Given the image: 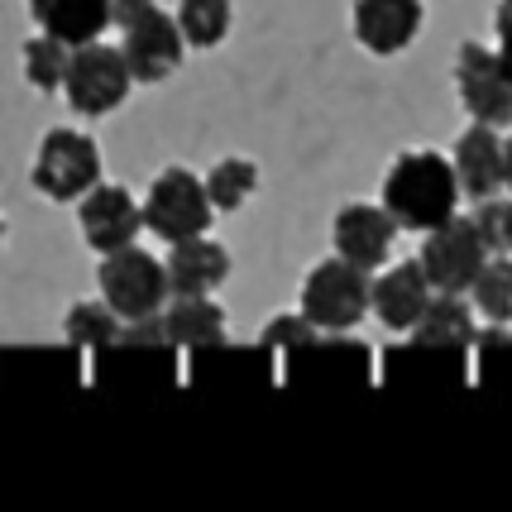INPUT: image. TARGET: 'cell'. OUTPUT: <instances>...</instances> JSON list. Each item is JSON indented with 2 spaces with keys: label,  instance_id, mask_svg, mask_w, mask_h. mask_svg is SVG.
<instances>
[{
  "label": "cell",
  "instance_id": "cell-1",
  "mask_svg": "<svg viewBox=\"0 0 512 512\" xmlns=\"http://www.w3.org/2000/svg\"><path fill=\"white\" fill-rule=\"evenodd\" d=\"M460 206V182L446 154L436 149H407L393 158L383 178V211L398 221V230H431L455 216Z\"/></svg>",
  "mask_w": 512,
  "mask_h": 512
},
{
  "label": "cell",
  "instance_id": "cell-2",
  "mask_svg": "<svg viewBox=\"0 0 512 512\" xmlns=\"http://www.w3.org/2000/svg\"><path fill=\"white\" fill-rule=\"evenodd\" d=\"M96 288H101V302L120 321H144V316L163 312V302H168V273H163V259H154L149 249L125 245V249L101 254Z\"/></svg>",
  "mask_w": 512,
  "mask_h": 512
},
{
  "label": "cell",
  "instance_id": "cell-3",
  "mask_svg": "<svg viewBox=\"0 0 512 512\" xmlns=\"http://www.w3.org/2000/svg\"><path fill=\"white\" fill-rule=\"evenodd\" d=\"M369 312V273L355 268L350 259H321L302 283V316L312 321L321 335H345L355 331Z\"/></svg>",
  "mask_w": 512,
  "mask_h": 512
},
{
  "label": "cell",
  "instance_id": "cell-4",
  "mask_svg": "<svg viewBox=\"0 0 512 512\" xmlns=\"http://www.w3.org/2000/svg\"><path fill=\"white\" fill-rule=\"evenodd\" d=\"M130 87H134V77H130V67H125V58H120V48L91 39V44H77L67 53V72L58 91H63V101L77 115L101 120V115L125 106Z\"/></svg>",
  "mask_w": 512,
  "mask_h": 512
},
{
  "label": "cell",
  "instance_id": "cell-5",
  "mask_svg": "<svg viewBox=\"0 0 512 512\" xmlns=\"http://www.w3.org/2000/svg\"><path fill=\"white\" fill-rule=\"evenodd\" d=\"M139 216H144V230L158 235L163 245L206 235L211 221H216V211L206 201V187L187 168H163L154 178V187H149V197L139 201Z\"/></svg>",
  "mask_w": 512,
  "mask_h": 512
},
{
  "label": "cell",
  "instance_id": "cell-6",
  "mask_svg": "<svg viewBox=\"0 0 512 512\" xmlns=\"http://www.w3.org/2000/svg\"><path fill=\"white\" fill-rule=\"evenodd\" d=\"M29 182L48 201H77L82 192H91L101 182V149H96V139L77 130H48L39 154H34Z\"/></svg>",
  "mask_w": 512,
  "mask_h": 512
},
{
  "label": "cell",
  "instance_id": "cell-7",
  "mask_svg": "<svg viewBox=\"0 0 512 512\" xmlns=\"http://www.w3.org/2000/svg\"><path fill=\"white\" fill-rule=\"evenodd\" d=\"M455 91L465 101L469 120L479 125H508L512 120V63L498 48L465 39L455 48Z\"/></svg>",
  "mask_w": 512,
  "mask_h": 512
},
{
  "label": "cell",
  "instance_id": "cell-8",
  "mask_svg": "<svg viewBox=\"0 0 512 512\" xmlns=\"http://www.w3.org/2000/svg\"><path fill=\"white\" fill-rule=\"evenodd\" d=\"M120 34H125V39H120V58H125L134 82H144V87L168 82L182 67V58H187V39H182L178 20H173L168 10H158V5H149V10L134 24H125Z\"/></svg>",
  "mask_w": 512,
  "mask_h": 512
},
{
  "label": "cell",
  "instance_id": "cell-9",
  "mask_svg": "<svg viewBox=\"0 0 512 512\" xmlns=\"http://www.w3.org/2000/svg\"><path fill=\"white\" fill-rule=\"evenodd\" d=\"M484 259H489V249L479 240L474 221H469V216H450V221L426 230V245H422V259H417V264H422L426 283L436 292H465Z\"/></svg>",
  "mask_w": 512,
  "mask_h": 512
},
{
  "label": "cell",
  "instance_id": "cell-10",
  "mask_svg": "<svg viewBox=\"0 0 512 512\" xmlns=\"http://www.w3.org/2000/svg\"><path fill=\"white\" fill-rule=\"evenodd\" d=\"M77 225H82V240L96 254H111L139 240L144 216H139V201L130 197V187L120 182H96L91 192L77 197Z\"/></svg>",
  "mask_w": 512,
  "mask_h": 512
},
{
  "label": "cell",
  "instance_id": "cell-11",
  "mask_svg": "<svg viewBox=\"0 0 512 512\" xmlns=\"http://www.w3.org/2000/svg\"><path fill=\"white\" fill-rule=\"evenodd\" d=\"M393 240H398V221L383 211V201H350V206H340L331 221V245L340 259H350L355 268L364 273H374V268L388 264V254H393Z\"/></svg>",
  "mask_w": 512,
  "mask_h": 512
},
{
  "label": "cell",
  "instance_id": "cell-12",
  "mask_svg": "<svg viewBox=\"0 0 512 512\" xmlns=\"http://www.w3.org/2000/svg\"><path fill=\"white\" fill-rule=\"evenodd\" d=\"M426 20L422 0H355L350 5V24H355L359 48H369L374 58H393L402 48L417 44Z\"/></svg>",
  "mask_w": 512,
  "mask_h": 512
},
{
  "label": "cell",
  "instance_id": "cell-13",
  "mask_svg": "<svg viewBox=\"0 0 512 512\" xmlns=\"http://www.w3.org/2000/svg\"><path fill=\"white\" fill-rule=\"evenodd\" d=\"M431 292L436 288L426 283L422 264H417V259H402V264L383 268L379 283L369 278V307L379 312V321L388 326V331H412Z\"/></svg>",
  "mask_w": 512,
  "mask_h": 512
},
{
  "label": "cell",
  "instance_id": "cell-14",
  "mask_svg": "<svg viewBox=\"0 0 512 512\" xmlns=\"http://www.w3.org/2000/svg\"><path fill=\"white\" fill-rule=\"evenodd\" d=\"M158 326H163L173 350H211L225 340V307L211 292H187V297L163 302Z\"/></svg>",
  "mask_w": 512,
  "mask_h": 512
},
{
  "label": "cell",
  "instance_id": "cell-15",
  "mask_svg": "<svg viewBox=\"0 0 512 512\" xmlns=\"http://www.w3.org/2000/svg\"><path fill=\"white\" fill-rule=\"evenodd\" d=\"M163 273H168V297H187V292H216L230 278V254L225 245L206 240V235H192V240H178L163 259Z\"/></svg>",
  "mask_w": 512,
  "mask_h": 512
},
{
  "label": "cell",
  "instance_id": "cell-16",
  "mask_svg": "<svg viewBox=\"0 0 512 512\" xmlns=\"http://www.w3.org/2000/svg\"><path fill=\"white\" fill-rule=\"evenodd\" d=\"M450 168H455V182H460V192L465 197H493L498 187H503V139L493 134V125H469L460 139H455V158H450Z\"/></svg>",
  "mask_w": 512,
  "mask_h": 512
},
{
  "label": "cell",
  "instance_id": "cell-17",
  "mask_svg": "<svg viewBox=\"0 0 512 512\" xmlns=\"http://www.w3.org/2000/svg\"><path fill=\"white\" fill-rule=\"evenodd\" d=\"M29 15L44 34L77 48L111 29V0H29Z\"/></svg>",
  "mask_w": 512,
  "mask_h": 512
},
{
  "label": "cell",
  "instance_id": "cell-18",
  "mask_svg": "<svg viewBox=\"0 0 512 512\" xmlns=\"http://www.w3.org/2000/svg\"><path fill=\"white\" fill-rule=\"evenodd\" d=\"M469 340H474V312L460 302V292H431L412 326V345L417 350H465Z\"/></svg>",
  "mask_w": 512,
  "mask_h": 512
},
{
  "label": "cell",
  "instance_id": "cell-19",
  "mask_svg": "<svg viewBox=\"0 0 512 512\" xmlns=\"http://www.w3.org/2000/svg\"><path fill=\"white\" fill-rule=\"evenodd\" d=\"M465 292L474 297V312L479 316H489L493 326H508L512 321V254H489Z\"/></svg>",
  "mask_w": 512,
  "mask_h": 512
},
{
  "label": "cell",
  "instance_id": "cell-20",
  "mask_svg": "<svg viewBox=\"0 0 512 512\" xmlns=\"http://www.w3.org/2000/svg\"><path fill=\"white\" fill-rule=\"evenodd\" d=\"M201 187H206V201H211V211L216 216H230V211H240L249 197H254V187H259V168L249 163V158H221L206 178H201Z\"/></svg>",
  "mask_w": 512,
  "mask_h": 512
},
{
  "label": "cell",
  "instance_id": "cell-21",
  "mask_svg": "<svg viewBox=\"0 0 512 512\" xmlns=\"http://www.w3.org/2000/svg\"><path fill=\"white\" fill-rule=\"evenodd\" d=\"M187 48H216L230 34V20H235V5L230 0H178L173 10Z\"/></svg>",
  "mask_w": 512,
  "mask_h": 512
},
{
  "label": "cell",
  "instance_id": "cell-22",
  "mask_svg": "<svg viewBox=\"0 0 512 512\" xmlns=\"http://www.w3.org/2000/svg\"><path fill=\"white\" fill-rule=\"evenodd\" d=\"M120 316L106 307V302H77L72 312L63 316V335L72 350H87V355H96V350H106L115 335H120Z\"/></svg>",
  "mask_w": 512,
  "mask_h": 512
},
{
  "label": "cell",
  "instance_id": "cell-23",
  "mask_svg": "<svg viewBox=\"0 0 512 512\" xmlns=\"http://www.w3.org/2000/svg\"><path fill=\"white\" fill-rule=\"evenodd\" d=\"M67 53L72 48L63 39H53V34H34L29 44H24V82L34 91H58L63 87V72H67Z\"/></svg>",
  "mask_w": 512,
  "mask_h": 512
},
{
  "label": "cell",
  "instance_id": "cell-24",
  "mask_svg": "<svg viewBox=\"0 0 512 512\" xmlns=\"http://www.w3.org/2000/svg\"><path fill=\"white\" fill-rule=\"evenodd\" d=\"M469 221L489 254H512V197H479V211Z\"/></svg>",
  "mask_w": 512,
  "mask_h": 512
},
{
  "label": "cell",
  "instance_id": "cell-25",
  "mask_svg": "<svg viewBox=\"0 0 512 512\" xmlns=\"http://www.w3.org/2000/svg\"><path fill=\"white\" fill-rule=\"evenodd\" d=\"M316 335L321 331H316L307 316H273L259 345H264V350H288V355H297V350H307V345H312Z\"/></svg>",
  "mask_w": 512,
  "mask_h": 512
},
{
  "label": "cell",
  "instance_id": "cell-26",
  "mask_svg": "<svg viewBox=\"0 0 512 512\" xmlns=\"http://www.w3.org/2000/svg\"><path fill=\"white\" fill-rule=\"evenodd\" d=\"M493 48L512 63V0H498V5H493Z\"/></svg>",
  "mask_w": 512,
  "mask_h": 512
},
{
  "label": "cell",
  "instance_id": "cell-27",
  "mask_svg": "<svg viewBox=\"0 0 512 512\" xmlns=\"http://www.w3.org/2000/svg\"><path fill=\"white\" fill-rule=\"evenodd\" d=\"M149 5H154V0H111V24L115 29H125V24H134Z\"/></svg>",
  "mask_w": 512,
  "mask_h": 512
},
{
  "label": "cell",
  "instance_id": "cell-28",
  "mask_svg": "<svg viewBox=\"0 0 512 512\" xmlns=\"http://www.w3.org/2000/svg\"><path fill=\"white\" fill-rule=\"evenodd\" d=\"M503 187L512 192V139H503Z\"/></svg>",
  "mask_w": 512,
  "mask_h": 512
},
{
  "label": "cell",
  "instance_id": "cell-29",
  "mask_svg": "<svg viewBox=\"0 0 512 512\" xmlns=\"http://www.w3.org/2000/svg\"><path fill=\"white\" fill-rule=\"evenodd\" d=\"M0 245H5V216H0Z\"/></svg>",
  "mask_w": 512,
  "mask_h": 512
}]
</instances>
